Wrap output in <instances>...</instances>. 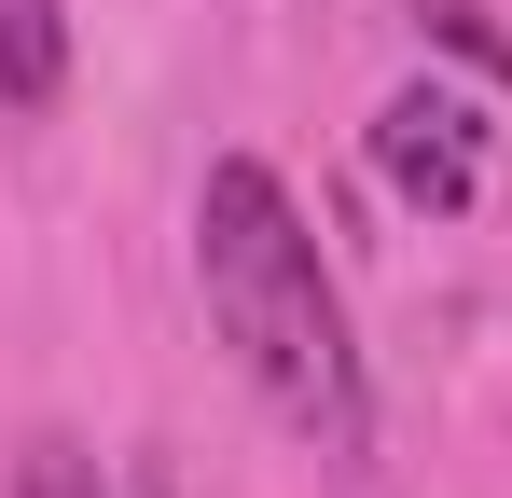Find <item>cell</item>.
I'll return each instance as SVG.
<instances>
[{
  "instance_id": "3",
  "label": "cell",
  "mask_w": 512,
  "mask_h": 498,
  "mask_svg": "<svg viewBox=\"0 0 512 498\" xmlns=\"http://www.w3.org/2000/svg\"><path fill=\"white\" fill-rule=\"evenodd\" d=\"M70 83V0H0V111H56Z\"/></svg>"
},
{
  "instance_id": "4",
  "label": "cell",
  "mask_w": 512,
  "mask_h": 498,
  "mask_svg": "<svg viewBox=\"0 0 512 498\" xmlns=\"http://www.w3.org/2000/svg\"><path fill=\"white\" fill-rule=\"evenodd\" d=\"M14 498H97V457H84V443H56V429H42V443L14 457Z\"/></svg>"
},
{
  "instance_id": "1",
  "label": "cell",
  "mask_w": 512,
  "mask_h": 498,
  "mask_svg": "<svg viewBox=\"0 0 512 498\" xmlns=\"http://www.w3.org/2000/svg\"><path fill=\"white\" fill-rule=\"evenodd\" d=\"M194 277H208V319L222 346L250 360V388L305 443H360V346H346V305H333V263L305 236V208H291V180L263 153H222L208 166V194H194Z\"/></svg>"
},
{
  "instance_id": "5",
  "label": "cell",
  "mask_w": 512,
  "mask_h": 498,
  "mask_svg": "<svg viewBox=\"0 0 512 498\" xmlns=\"http://www.w3.org/2000/svg\"><path fill=\"white\" fill-rule=\"evenodd\" d=\"M429 28H443V42H457V56H485V70L512 83V42H499V28H485V14H471V0H429Z\"/></svg>"
},
{
  "instance_id": "6",
  "label": "cell",
  "mask_w": 512,
  "mask_h": 498,
  "mask_svg": "<svg viewBox=\"0 0 512 498\" xmlns=\"http://www.w3.org/2000/svg\"><path fill=\"white\" fill-rule=\"evenodd\" d=\"M139 498H167V471H153V485H139Z\"/></svg>"
},
{
  "instance_id": "2",
  "label": "cell",
  "mask_w": 512,
  "mask_h": 498,
  "mask_svg": "<svg viewBox=\"0 0 512 498\" xmlns=\"http://www.w3.org/2000/svg\"><path fill=\"white\" fill-rule=\"evenodd\" d=\"M374 166H388L402 208H471V194H485V125H471V97L402 83V97L374 111Z\"/></svg>"
}]
</instances>
